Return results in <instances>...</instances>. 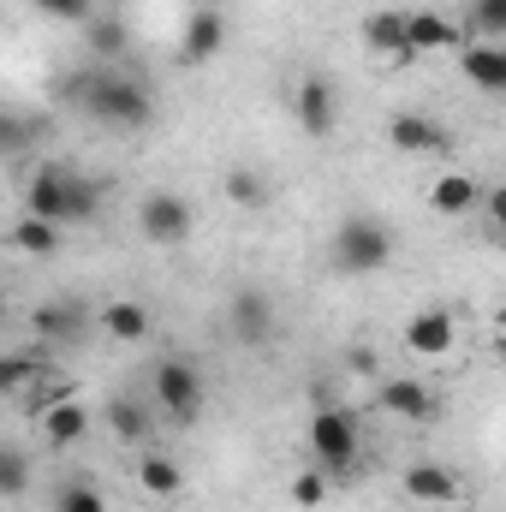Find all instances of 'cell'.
<instances>
[{"label": "cell", "mask_w": 506, "mask_h": 512, "mask_svg": "<svg viewBox=\"0 0 506 512\" xmlns=\"http://www.w3.org/2000/svg\"><path fill=\"white\" fill-rule=\"evenodd\" d=\"M60 96L78 102V114H90L96 126H108V131H143L155 120L149 84L120 72V66H78V72H66Z\"/></svg>", "instance_id": "obj_1"}, {"label": "cell", "mask_w": 506, "mask_h": 512, "mask_svg": "<svg viewBox=\"0 0 506 512\" xmlns=\"http://www.w3.org/2000/svg\"><path fill=\"white\" fill-rule=\"evenodd\" d=\"M387 262H393V233H387L381 215L358 209L334 227V268L340 274H381Z\"/></svg>", "instance_id": "obj_2"}, {"label": "cell", "mask_w": 506, "mask_h": 512, "mask_svg": "<svg viewBox=\"0 0 506 512\" xmlns=\"http://www.w3.org/2000/svg\"><path fill=\"white\" fill-rule=\"evenodd\" d=\"M310 453H316L322 471L346 477V471L364 459V429H358V417H352L346 405H322V411H310Z\"/></svg>", "instance_id": "obj_3"}, {"label": "cell", "mask_w": 506, "mask_h": 512, "mask_svg": "<svg viewBox=\"0 0 506 512\" xmlns=\"http://www.w3.org/2000/svg\"><path fill=\"white\" fill-rule=\"evenodd\" d=\"M203 370L191 364V358H161L155 364V405L173 417V423H191L197 411H203Z\"/></svg>", "instance_id": "obj_4"}, {"label": "cell", "mask_w": 506, "mask_h": 512, "mask_svg": "<svg viewBox=\"0 0 506 512\" xmlns=\"http://www.w3.org/2000/svg\"><path fill=\"white\" fill-rule=\"evenodd\" d=\"M137 227H143V239L149 245H185L191 239V227H197V209L179 197V191H149L143 203H137Z\"/></svg>", "instance_id": "obj_5"}, {"label": "cell", "mask_w": 506, "mask_h": 512, "mask_svg": "<svg viewBox=\"0 0 506 512\" xmlns=\"http://www.w3.org/2000/svg\"><path fill=\"white\" fill-rule=\"evenodd\" d=\"M24 215L36 221H54V227H72V167L60 161H42L24 185Z\"/></svg>", "instance_id": "obj_6"}, {"label": "cell", "mask_w": 506, "mask_h": 512, "mask_svg": "<svg viewBox=\"0 0 506 512\" xmlns=\"http://www.w3.org/2000/svg\"><path fill=\"white\" fill-rule=\"evenodd\" d=\"M292 114H298V131L304 137H328L340 126V90L328 72H304L298 90H292Z\"/></svg>", "instance_id": "obj_7"}, {"label": "cell", "mask_w": 506, "mask_h": 512, "mask_svg": "<svg viewBox=\"0 0 506 512\" xmlns=\"http://www.w3.org/2000/svg\"><path fill=\"white\" fill-rule=\"evenodd\" d=\"M387 143L399 149V155H441L447 149V126L435 120V114H423V108H399L393 120H387Z\"/></svg>", "instance_id": "obj_8"}, {"label": "cell", "mask_w": 506, "mask_h": 512, "mask_svg": "<svg viewBox=\"0 0 506 512\" xmlns=\"http://www.w3.org/2000/svg\"><path fill=\"white\" fill-rule=\"evenodd\" d=\"M36 429H42L48 447H78V441L90 435V411H84V399L66 387L60 399H48V405L36 411Z\"/></svg>", "instance_id": "obj_9"}, {"label": "cell", "mask_w": 506, "mask_h": 512, "mask_svg": "<svg viewBox=\"0 0 506 512\" xmlns=\"http://www.w3.org/2000/svg\"><path fill=\"white\" fill-rule=\"evenodd\" d=\"M221 48H227V18H221V6H191L185 36H179V60H185V66H203V60H215Z\"/></svg>", "instance_id": "obj_10"}, {"label": "cell", "mask_w": 506, "mask_h": 512, "mask_svg": "<svg viewBox=\"0 0 506 512\" xmlns=\"http://www.w3.org/2000/svg\"><path fill=\"white\" fill-rule=\"evenodd\" d=\"M227 322H233V334H239L245 346H268V334H274V298H268L262 286L233 292V304H227Z\"/></svg>", "instance_id": "obj_11"}, {"label": "cell", "mask_w": 506, "mask_h": 512, "mask_svg": "<svg viewBox=\"0 0 506 512\" xmlns=\"http://www.w3.org/2000/svg\"><path fill=\"white\" fill-rule=\"evenodd\" d=\"M376 405L387 417H405V423H429L435 417V387L417 382V376H387L376 393Z\"/></svg>", "instance_id": "obj_12"}, {"label": "cell", "mask_w": 506, "mask_h": 512, "mask_svg": "<svg viewBox=\"0 0 506 512\" xmlns=\"http://www.w3.org/2000/svg\"><path fill=\"white\" fill-rule=\"evenodd\" d=\"M453 310H441V304H429V310H417L411 322H405V352H417V358H447L453 352Z\"/></svg>", "instance_id": "obj_13"}, {"label": "cell", "mask_w": 506, "mask_h": 512, "mask_svg": "<svg viewBox=\"0 0 506 512\" xmlns=\"http://www.w3.org/2000/svg\"><path fill=\"white\" fill-rule=\"evenodd\" d=\"M405 495L417 507H459L465 501V483L447 465H405Z\"/></svg>", "instance_id": "obj_14"}, {"label": "cell", "mask_w": 506, "mask_h": 512, "mask_svg": "<svg viewBox=\"0 0 506 512\" xmlns=\"http://www.w3.org/2000/svg\"><path fill=\"white\" fill-rule=\"evenodd\" d=\"M459 72H465L477 90L501 96L506 90V48L501 42H459Z\"/></svg>", "instance_id": "obj_15"}, {"label": "cell", "mask_w": 506, "mask_h": 512, "mask_svg": "<svg viewBox=\"0 0 506 512\" xmlns=\"http://www.w3.org/2000/svg\"><path fill=\"white\" fill-rule=\"evenodd\" d=\"M405 48L423 60V54H441V48H459V24L441 18V12H405Z\"/></svg>", "instance_id": "obj_16"}, {"label": "cell", "mask_w": 506, "mask_h": 512, "mask_svg": "<svg viewBox=\"0 0 506 512\" xmlns=\"http://www.w3.org/2000/svg\"><path fill=\"white\" fill-rule=\"evenodd\" d=\"M364 42L376 48V54H387L393 66H417V54L405 48V12H370V24H364Z\"/></svg>", "instance_id": "obj_17"}, {"label": "cell", "mask_w": 506, "mask_h": 512, "mask_svg": "<svg viewBox=\"0 0 506 512\" xmlns=\"http://www.w3.org/2000/svg\"><path fill=\"white\" fill-rule=\"evenodd\" d=\"M30 328H36L42 340H78V334H84V304H78V298L36 304V310H30Z\"/></svg>", "instance_id": "obj_18"}, {"label": "cell", "mask_w": 506, "mask_h": 512, "mask_svg": "<svg viewBox=\"0 0 506 512\" xmlns=\"http://www.w3.org/2000/svg\"><path fill=\"white\" fill-rule=\"evenodd\" d=\"M137 489H143L149 501H179V495H185V471H179L167 453H143V459H137Z\"/></svg>", "instance_id": "obj_19"}, {"label": "cell", "mask_w": 506, "mask_h": 512, "mask_svg": "<svg viewBox=\"0 0 506 512\" xmlns=\"http://www.w3.org/2000/svg\"><path fill=\"white\" fill-rule=\"evenodd\" d=\"M149 304H137V298H120V304H102V334L108 340H120V346H137V340H149Z\"/></svg>", "instance_id": "obj_20"}, {"label": "cell", "mask_w": 506, "mask_h": 512, "mask_svg": "<svg viewBox=\"0 0 506 512\" xmlns=\"http://www.w3.org/2000/svg\"><path fill=\"white\" fill-rule=\"evenodd\" d=\"M42 382H48L42 352H12V358H0V399H24V393H36Z\"/></svg>", "instance_id": "obj_21"}, {"label": "cell", "mask_w": 506, "mask_h": 512, "mask_svg": "<svg viewBox=\"0 0 506 512\" xmlns=\"http://www.w3.org/2000/svg\"><path fill=\"white\" fill-rule=\"evenodd\" d=\"M84 36H90V54H96L102 66H120V60H126V48H131L126 18H114V12H96V18L84 24Z\"/></svg>", "instance_id": "obj_22"}, {"label": "cell", "mask_w": 506, "mask_h": 512, "mask_svg": "<svg viewBox=\"0 0 506 512\" xmlns=\"http://www.w3.org/2000/svg\"><path fill=\"white\" fill-rule=\"evenodd\" d=\"M477 197H483V191H477L471 173H441V179L429 185V209H435V215H471Z\"/></svg>", "instance_id": "obj_23"}, {"label": "cell", "mask_w": 506, "mask_h": 512, "mask_svg": "<svg viewBox=\"0 0 506 512\" xmlns=\"http://www.w3.org/2000/svg\"><path fill=\"white\" fill-rule=\"evenodd\" d=\"M221 191H227V203H233V209H268V197H274V185H268L256 167H227Z\"/></svg>", "instance_id": "obj_24"}, {"label": "cell", "mask_w": 506, "mask_h": 512, "mask_svg": "<svg viewBox=\"0 0 506 512\" xmlns=\"http://www.w3.org/2000/svg\"><path fill=\"white\" fill-rule=\"evenodd\" d=\"M12 245H18L24 256H54L60 251V227H54V221H36V215H18Z\"/></svg>", "instance_id": "obj_25"}, {"label": "cell", "mask_w": 506, "mask_h": 512, "mask_svg": "<svg viewBox=\"0 0 506 512\" xmlns=\"http://www.w3.org/2000/svg\"><path fill=\"white\" fill-rule=\"evenodd\" d=\"M108 429H114L120 441H131V447H143V441H149V411H143L137 399H108Z\"/></svg>", "instance_id": "obj_26"}, {"label": "cell", "mask_w": 506, "mask_h": 512, "mask_svg": "<svg viewBox=\"0 0 506 512\" xmlns=\"http://www.w3.org/2000/svg\"><path fill=\"white\" fill-rule=\"evenodd\" d=\"M30 489V453L0 441V501H18Z\"/></svg>", "instance_id": "obj_27"}, {"label": "cell", "mask_w": 506, "mask_h": 512, "mask_svg": "<svg viewBox=\"0 0 506 512\" xmlns=\"http://www.w3.org/2000/svg\"><path fill=\"white\" fill-rule=\"evenodd\" d=\"M36 120H24V114H12V108H0V155H24L30 143H36Z\"/></svg>", "instance_id": "obj_28"}, {"label": "cell", "mask_w": 506, "mask_h": 512, "mask_svg": "<svg viewBox=\"0 0 506 512\" xmlns=\"http://www.w3.org/2000/svg\"><path fill=\"white\" fill-rule=\"evenodd\" d=\"M54 512H108V495H102L96 483H60Z\"/></svg>", "instance_id": "obj_29"}, {"label": "cell", "mask_w": 506, "mask_h": 512, "mask_svg": "<svg viewBox=\"0 0 506 512\" xmlns=\"http://www.w3.org/2000/svg\"><path fill=\"white\" fill-rule=\"evenodd\" d=\"M30 6L54 24H90L96 18V0H30Z\"/></svg>", "instance_id": "obj_30"}, {"label": "cell", "mask_w": 506, "mask_h": 512, "mask_svg": "<svg viewBox=\"0 0 506 512\" xmlns=\"http://www.w3.org/2000/svg\"><path fill=\"white\" fill-rule=\"evenodd\" d=\"M471 24L483 30V42L506 36V0H471Z\"/></svg>", "instance_id": "obj_31"}, {"label": "cell", "mask_w": 506, "mask_h": 512, "mask_svg": "<svg viewBox=\"0 0 506 512\" xmlns=\"http://www.w3.org/2000/svg\"><path fill=\"white\" fill-rule=\"evenodd\" d=\"M292 501L298 507H322L328 501V471H298L292 477Z\"/></svg>", "instance_id": "obj_32"}, {"label": "cell", "mask_w": 506, "mask_h": 512, "mask_svg": "<svg viewBox=\"0 0 506 512\" xmlns=\"http://www.w3.org/2000/svg\"><path fill=\"white\" fill-rule=\"evenodd\" d=\"M376 352H370V346H352V352H346V370H352V376H376Z\"/></svg>", "instance_id": "obj_33"}, {"label": "cell", "mask_w": 506, "mask_h": 512, "mask_svg": "<svg viewBox=\"0 0 506 512\" xmlns=\"http://www.w3.org/2000/svg\"><path fill=\"white\" fill-rule=\"evenodd\" d=\"M0 316H6V298H0Z\"/></svg>", "instance_id": "obj_34"}, {"label": "cell", "mask_w": 506, "mask_h": 512, "mask_svg": "<svg viewBox=\"0 0 506 512\" xmlns=\"http://www.w3.org/2000/svg\"><path fill=\"white\" fill-rule=\"evenodd\" d=\"M197 6H203V0H197Z\"/></svg>", "instance_id": "obj_35"}]
</instances>
